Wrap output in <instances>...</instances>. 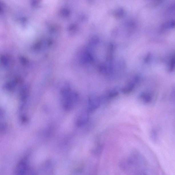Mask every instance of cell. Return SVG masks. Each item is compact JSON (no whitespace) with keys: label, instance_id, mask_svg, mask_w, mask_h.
<instances>
[{"label":"cell","instance_id":"7a4b0ae2","mask_svg":"<svg viewBox=\"0 0 175 175\" xmlns=\"http://www.w3.org/2000/svg\"><path fill=\"white\" fill-rule=\"evenodd\" d=\"M139 81L138 76H135L131 81L128 83L122 89V91L124 94H128L131 92L134 89L135 85Z\"/></svg>","mask_w":175,"mask_h":175},{"label":"cell","instance_id":"6da1fadb","mask_svg":"<svg viewBox=\"0 0 175 175\" xmlns=\"http://www.w3.org/2000/svg\"><path fill=\"white\" fill-rule=\"evenodd\" d=\"M100 103V100L98 97L92 96L89 98L88 100L87 110L89 113L95 111L99 107Z\"/></svg>","mask_w":175,"mask_h":175},{"label":"cell","instance_id":"7c38bea8","mask_svg":"<svg viewBox=\"0 0 175 175\" xmlns=\"http://www.w3.org/2000/svg\"><path fill=\"white\" fill-rule=\"evenodd\" d=\"M168 67L170 71L175 70V54L173 55L170 61Z\"/></svg>","mask_w":175,"mask_h":175},{"label":"cell","instance_id":"277c9868","mask_svg":"<svg viewBox=\"0 0 175 175\" xmlns=\"http://www.w3.org/2000/svg\"><path fill=\"white\" fill-rule=\"evenodd\" d=\"M175 28V20H171L162 24L161 26L160 30L162 32H165Z\"/></svg>","mask_w":175,"mask_h":175},{"label":"cell","instance_id":"8fae6325","mask_svg":"<svg viewBox=\"0 0 175 175\" xmlns=\"http://www.w3.org/2000/svg\"><path fill=\"white\" fill-rule=\"evenodd\" d=\"M124 9L122 8H118L114 12V15L117 18H122L124 14Z\"/></svg>","mask_w":175,"mask_h":175},{"label":"cell","instance_id":"3957f363","mask_svg":"<svg viewBox=\"0 0 175 175\" xmlns=\"http://www.w3.org/2000/svg\"><path fill=\"white\" fill-rule=\"evenodd\" d=\"M89 113L87 110L81 112L77 119L76 124L77 126L81 127L85 125L89 121Z\"/></svg>","mask_w":175,"mask_h":175},{"label":"cell","instance_id":"30bf717a","mask_svg":"<svg viewBox=\"0 0 175 175\" xmlns=\"http://www.w3.org/2000/svg\"><path fill=\"white\" fill-rule=\"evenodd\" d=\"M150 138L152 142L154 143L157 142L158 140V135L157 132L155 129H152L151 131Z\"/></svg>","mask_w":175,"mask_h":175},{"label":"cell","instance_id":"ba28073f","mask_svg":"<svg viewBox=\"0 0 175 175\" xmlns=\"http://www.w3.org/2000/svg\"><path fill=\"white\" fill-rule=\"evenodd\" d=\"M118 90L116 88H114L110 90L107 94V97L109 98H112L116 97L119 94Z\"/></svg>","mask_w":175,"mask_h":175},{"label":"cell","instance_id":"5b68a950","mask_svg":"<svg viewBox=\"0 0 175 175\" xmlns=\"http://www.w3.org/2000/svg\"><path fill=\"white\" fill-rule=\"evenodd\" d=\"M81 60L83 63L85 64L90 63L93 61V57L90 52L86 50L83 53Z\"/></svg>","mask_w":175,"mask_h":175},{"label":"cell","instance_id":"8992f818","mask_svg":"<svg viewBox=\"0 0 175 175\" xmlns=\"http://www.w3.org/2000/svg\"><path fill=\"white\" fill-rule=\"evenodd\" d=\"M140 99L144 103H148L152 101V96L151 93L148 92H143L140 95Z\"/></svg>","mask_w":175,"mask_h":175},{"label":"cell","instance_id":"4fadbf2b","mask_svg":"<svg viewBox=\"0 0 175 175\" xmlns=\"http://www.w3.org/2000/svg\"><path fill=\"white\" fill-rule=\"evenodd\" d=\"M163 0H148L149 4L152 7L158 6L162 2Z\"/></svg>","mask_w":175,"mask_h":175},{"label":"cell","instance_id":"52a82bcc","mask_svg":"<svg viewBox=\"0 0 175 175\" xmlns=\"http://www.w3.org/2000/svg\"><path fill=\"white\" fill-rule=\"evenodd\" d=\"M166 14L170 17L175 15V2L170 5L166 10Z\"/></svg>","mask_w":175,"mask_h":175},{"label":"cell","instance_id":"9c48e42d","mask_svg":"<svg viewBox=\"0 0 175 175\" xmlns=\"http://www.w3.org/2000/svg\"><path fill=\"white\" fill-rule=\"evenodd\" d=\"M99 42V39L97 36H94L91 37L89 41V45L91 47L96 45Z\"/></svg>","mask_w":175,"mask_h":175}]
</instances>
